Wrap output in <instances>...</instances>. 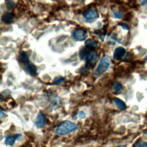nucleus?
Here are the masks:
<instances>
[{
    "mask_svg": "<svg viewBox=\"0 0 147 147\" xmlns=\"http://www.w3.org/2000/svg\"><path fill=\"white\" fill-rule=\"evenodd\" d=\"M78 126L74 122L66 121L61 123L55 130V133L59 136H64L76 130Z\"/></svg>",
    "mask_w": 147,
    "mask_h": 147,
    "instance_id": "obj_1",
    "label": "nucleus"
},
{
    "mask_svg": "<svg viewBox=\"0 0 147 147\" xmlns=\"http://www.w3.org/2000/svg\"><path fill=\"white\" fill-rule=\"evenodd\" d=\"M120 26H121L123 29H125V30H129L130 29L129 28V26L126 24H125V23H122V24H119Z\"/></svg>",
    "mask_w": 147,
    "mask_h": 147,
    "instance_id": "obj_18",
    "label": "nucleus"
},
{
    "mask_svg": "<svg viewBox=\"0 0 147 147\" xmlns=\"http://www.w3.org/2000/svg\"><path fill=\"white\" fill-rule=\"evenodd\" d=\"M126 52V51L124 48L122 47H117L114 52L113 58L116 60H121L125 55Z\"/></svg>",
    "mask_w": 147,
    "mask_h": 147,
    "instance_id": "obj_3",
    "label": "nucleus"
},
{
    "mask_svg": "<svg viewBox=\"0 0 147 147\" xmlns=\"http://www.w3.org/2000/svg\"><path fill=\"white\" fill-rule=\"evenodd\" d=\"M110 59L107 56H105L99 61L97 68L94 71V75L95 77H99L105 73L110 65Z\"/></svg>",
    "mask_w": 147,
    "mask_h": 147,
    "instance_id": "obj_2",
    "label": "nucleus"
},
{
    "mask_svg": "<svg viewBox=\"0 0 147 147\" xmlns=\"http://www.w3.org/2000/svg\"><path fill=\"white\" fill-rule=\"evenodd\" d=\"M73 37L78 41H83L87 37V33L82 29H77L74 32Z\"/></svg>",
    "mask_w": 147,
    "mask_h": 147,
    "instance_id": "obj_5",
    "label": "nucleus"
},
{
    "mask_svg": "<svg viewBox=\"0 0 147 147\" xmlns=\"http://www.w3.org/2000/svg\"><path fill=\"white\" fill-rule=\"evenodd\" d=\"M26 69L27 72L32 76H35L37 74V68L36 67L31 63H27L26 65Z\"/></svg>",
    "mask_w": 147,
    "mask_h": 147,
    "instance_id": "obj_9",
    "label": "nucleus"
},
{
    "mask_svg": "<svg viewBox=\"0 0 147 147\" xmlns=\"http://www.w3.org/2000/svg\"><path fill=\"white\" fill-rule=\"evenodd\" d=\"M122 85L121 83H115V84L113 86V90L115 91H116V92L119 91L122 89Z\"/></svg>",
    "mask_w": 147,
    "mask_h": 147,
    "instance_id": "obj_15",
    "label": "nucleus"
},
{
    "mask_svg": "<svg viewBox=\"0 0 147 147\" xmlns=\"http://www.w3.org/2000/svg\"><path fill=\"white\" fill-rule=\"evenodd\" d=\"M2 20L6 24H10L14 20V15L10 13H5L2 16Z\"/></svg>",
    "mask_w": 147,
    "mask_h": 147,
    "instance_id": "obj_8",
    "label": "nucleus"
},
{
    "mask_svg": "<svg viewBox=\"0 0 147 147\" xmlns=\"http://www.w3.org/2000/svg\"><path fill=\"white\" fill-rule=\"evenodd\" d=\"M19 59H20V61H22V63H26L29 60V57H28L27 54L25 52H21L20 53Z\"/></svg>",
    "mask_w": 147,
    "mask_h": 147,
    "instance_id": "obj_12",
    "label": "nucleus"
},
{
    "mask_svg": "<svg viewBox=\"0 0 147 147\" xmlns=\"http://www.w3.org/2000/svg\"><path fill=\"white\" fill-rule=\"evenodd\" d=\"M78 117L80 118V119H84L86 118V114L84 113V112L81 111H79L78 114Z\"/></svg>",
    "mask_w": 147,
    "mask_h": 147,
    "instance_id": "obj_17",
    "label": "nucleus"
},
{
    "mask_svg": "<svg viewBox=\"0 0 147 147\" xmlns=\"http://www.w3.org/2000/svg\"><path fill=\"white\" fill-rule=\"evenodd\" d=\"M116 147H126V145H119L118 146H116Z\"/></svg>",
    "mask_w": 147,
    "mask_h": 147,
    "instance_id": "obj_20",
    "label": "nucleus"
},
{
    "mask_svg": "<svg viewBox=\"0 0 147 147\" xmlns=\"http://www.w3.org/2000/svg\"><path fill=\"white\" fill-rule=\"evenodd\" d=\"M21 134H17L15 136H10V137H7L5 139V144L6 145H8V146H13L16 140L20 137L21 136Z\"/></svg>",
    "mask_w": 147,
    "mask_h": 147,
    "instance_id": "obj_10",
    "label": "nucleus"
},
{
    "mask_svg": "<svg viewBox=\"0 0 147 147\" xmlns=\"http://www.w3.org/2000/svg\"><path fill=\"white\" fill-rule=\"evenodd\" d=\"M113 14L114 17L117 18H121L123 17V14L118 11H114Z\"/></svg>",
    "mask_w": 147,
    "mask_h": 147,
    "instance_id": "obj_16",
    "label": "nucleus"
},
{
    "mask_svg": "<svg viewBox=\"0 0 147 147\" xmlns=\"http://www.w3.org/2000/svg\"><path fill=\"white\" fill-rule=\"evenodd\" d=\"M34 123L37 128L41 129L44 127L45 125V118L42 113L40 112L38 114Z\"/></svg>",
    "mask_w": 147,
    "mask_h": 147,
    "instance_id": "obj_4",
    "label": "nucleus"
},
{
    "mask_svg": "<svg viewBox=\"0 0 147 147\" xmlns=\"http://www.w3.org/2000/svg\"><path fill=\"white\" fill-rule=\"evenodd\" d=\"M113 102L115 106L121 110H125L126 109V105L125 103L119 98H114L113 99Z\"/></svg>",
    "mask_w": 147,
    "mask_h": 147,
    "instance_id": "obj_11",
    "label": "nucleus"
},
{
    "mask_svg": "<svg viewBox=\"0 0 147 147\" xmlns=\"http://www.w3.org/2000/svg\"><path fill=\"white\" fill-rule=\"evenodd\" d=\"M85 45L88 47L95 48L97 46V43L92 39H88L85 41Z\"/></svg>",
    "mask_w": 147,
    "mask_h": 147,
    "instance_id": "obj_13",
    "label": "nucleus"
},
{
    "mask_svg": "<svg viewBox=\"0 0 147 147\" xmlns=\"http://www.w3.org/2000/svg\"><path fill=\"white\" fill-rule=\"evenodd\" d=\"M83 17L86 20H94L98 17V13L96 10L91 9L87 11L86 13H84L83 15Z\"/></svg>",
    "mask_w": 147,
    "mask_h": 147,
    "instance_id": "obj_6",
    "label": "nucleus"
},
{
    "mask_svg": "<svg viewBox=\"0 0 147 147\" xmlns=\"http://www.w3.org/2000/svg\"><path fill=\"white\" fill-rule=\"evenodd\" d=\"M64 80H65V79H64V78H59L57 80H56L55 83V84H61V83H62L63 82H64Z\"/></svg>",
    "mask_w": 147,
    "mask_h": 147,
    "instance_id": "obj_19",
    "label": "nucleus"
},
{
    "mask_svg": "<svg viewBox=\"0 0 147 147\" xmlns=\"http://www.w3.org/2000/svg\"><path fill=\"white\" fill-rule=\"evenodd\" d=\"M134 147H147V142L144 141H139L134 144Z\"/></svg>",
    "mask_w": 147,
    "mask_h": 147,
    "instance_id": "obj_14",
    "label": "nucleus"
},
{
    "mask_svg": "<svg viewBox=\"0 0 147 147\" xmlns=\"http://www.w3.org/2000/svg\"><path fill=\"white\" fill-rule=\"evenodd\" d=\"M145 59H146L147 60V55L146 56V57H145Z\"/></svg>",
    "mask_w": 147,
    "mask_h": 147,
    "instance_id": "obj_21",
    "label": "nucleus"
},
{
    "mask_svg": "<svg viewBox=\"0 0 147 147\" xmlns=\"http://www.w3.org/2000/svg\"><path fill=\"white\" fill-rule=\"evenodd\" d=\"M98 58L97 53L95 51H91L87 55V61L88 64H92Z\"/></svg>",
    "mask_w": 147,
    "mask_h": 147,
    "instance_id": "obj_7",
    "label": "nucleus"
}]
</instances>
